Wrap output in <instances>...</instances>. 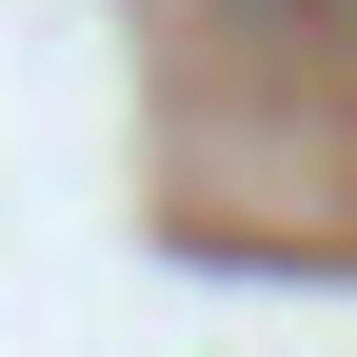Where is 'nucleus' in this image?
<instances>
[{
	"label": "nucleus",
	"instance_id": "nucleus-1",
	"mask_svg": "<svg viewBox=\"0 0 357 357\" xmlns=\"http://www.w3.org/2000/svg\"><path fill=\"white\" fill-rule=\"evenodd\" d=\"M318 20H337V40H357V0H318Z\"/></svg>",
	"mask_w": 357,
	"mask_h": 357
}]
</instances>
